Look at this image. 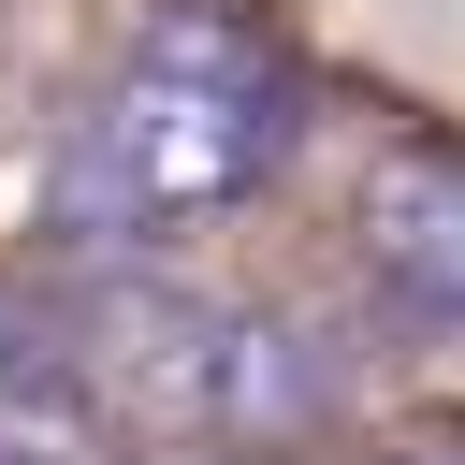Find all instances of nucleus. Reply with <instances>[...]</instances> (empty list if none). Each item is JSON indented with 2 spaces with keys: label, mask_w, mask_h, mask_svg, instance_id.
I'll return each mask as SVG.
<instances>
[{
  "label": "nucleus",
  "mask_w": 465,
  "mask_h": 465,
  "mask_svg": "<svg viewBox=\"0 0 465 465\" xmlns=\"http://www.w3.org/2000/svg\"><path fill=\"white\" fill-rule=\"evenodd\" d=\"M291 145H305V73L232 15H160L87 87V116L44 174V218H58L73 262H131L145 232H189V218L247 203Z\"/></svg>",
  "instance_id": "obj_1"
},
{
  "label": "nucleus",
  "mask_w": 465,
  "mask_h": 465,
  "mask_svg": "<svg viewBox=\"0 0 465 465\" xmlns=\"http://www.w3.org/2000/svg\"><path fill=\"white\" fill-rule=\"evenodd\" d=\"M407 465H465V436H436V450H407Z\"/></svg>",
  "instance_id": "obj_3"
},
{
  "label": "nucleus",
  "mask_w": 465,
  "mask_h": 465,
  "mask_svg": "<svg viewBox=\"0 0 465 465\" xmlns=\"http://www.w3.org/2000/svg\"><path fill=\"white\" fill-rule=\"evenodd\" d=\"M0 465H15V450H0Z\"/></svg>",
  "instance_id": "obj_4"
},
{
  "label": "nucleus",
  "mask_w": 465,
  "mask_h": 465,
  "mask_svg": "<svg viewBox=\"0 0 465 465\" xmlns=\"http://www.w3.org/2000/svg\"><path fill=\"white\" fill-rule=\"evenodd\" d=\"M349 247H363L378 305L465 334V145H378L363 203H349Z\"/></svg>",
  "instance_id": "obj_2"
}]
</instances>
